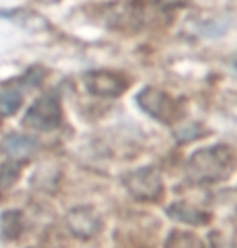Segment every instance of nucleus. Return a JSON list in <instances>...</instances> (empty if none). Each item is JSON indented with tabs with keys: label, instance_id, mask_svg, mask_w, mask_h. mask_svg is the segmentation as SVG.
Instances as JSON below:
<instances>
[{
	"label": "nucleus",
	"instance_id": "11",
	"mask_svg": "<svg viewBox=\"0 0 237 248\" xmlns=\"http://www.w3.org/2000/svg\"><path fill=\"white\" fill-rule=\"evenodd\" d=\"M165 248H204V244L194 232L174 231L168 237Z\"/></svg>",
	"mask_w": 237,
	"mask_h": 248
},
{
	"label": "nucleus",
	"instance_id": "8",
	"mask_svg": "<svg viewBox=\"0 0 237 248\" xmlns=\"http://www.w3.org/2000/svg\"><path fill=\"white\" fill-rule=\"evenodd\" d=\"M168 215L173 219L186 222V224H204V222L208 221V215L187 205V203H174L173 206L168 208Z\"/></svg>",
	"mask_w": 237,
	"mask_h": 248
},
{
	"label": "nucleus",
	"instance_id": "1",
	"mask_svg": "<svg viewBox=\"0 0 237 248\" xmlns=\"http://www.w3.org/2000/svg\"><path fill=\"white\" fill-rule=\"evenodd\" d=\"M234 171V156L228 147L216 145L195 152L187 161V177L199 184L228 179Z\"/></svg>",
	"mask_w": 237,
	"mask_h": 248
},
{
	"label": "nucleus",
	"instance_id": "10",
	"mask_svg": "<svg viewBox=\"0 0 237 248\" xmlns=\"http://www.w3.org/2000/svg\"><path fill=\"white\" fill-rule=\"evenodd\" d=\"M0 229L5 239L13 240L23 231V217L19 211H7L0 217Z\"/></svg>",
	"mask_w": 237,
	"mask_h": 248
},
{
	"label": "nucleus",
	"instance_id": "6",
	"mask_svg": "<svg viewBox=\"0 0 237 248\" xmlns=\"http://www.w3.org/2000/svg\"><path fill=\"white\" fill-rule=\"evenodd\" d=\"M66 224L71 234L78 239L89 240L102 229V219L91 206H78L66 215Z\"/></svg>",
	"mask_w": 237,
	"mask_h": 248
},
{
	"label": "nucleus",
	"instance_id": "4",
	"mask_svg": "<svg viewBox=\"0 0 237 248\" xmlns=\"http://www.w3.org/2000/svg\"><path fill=\"white\" fill-rule=\"evenodd\" d=\"M125 186L132 197L144 202H154L163 193L160 172L154 168H142L129 172L125 177Z\"/></svg>",
	"mask_w": 237,
	"mask_h": 248
},
{
	"label": "nucleus",
	"instance_id": "7",
	"mask_svg": "<svg viewBox=\"0 0 237 248\" xmlns=\"http://www.w3.org/2000/svg\"><path fill=\"white\" fill-rule=\"evenodd\" d=\"M37 140L28 136H8L5 139L3 147L8 155L13 158H26L37 150Z\"/></svg>",
	"mask_w": 237,
	"mask_h": 248
},
{
	"label": "nucleus",
	"instance_id": "5",
	"mask_svg": "<svg viewBox=\"0 0 237 248\" xmlns=\"http://www.w3.org/2000/svg\"><path fill=\"white\" fill-rule=\"evenodd\" d=\"M84 86L92 95L113 98L127 89V81L121 74L111 71H89L84 74Z\"/></svg>",
	"mask_w": 237,
	"mask_h": 248
},
{
	"label": "nucleus",
	"instance_id": "9",
	"mask_svg": "<svg viewBox=\"0 0 237 248\" xmlns=\"http://www.w3.org/2000/svg\"><path fill=\"white\" fill-rule=\"evenodd\" d=\"M23 105V95L16 87H3L0 91V115L12 116Z\"/></svg>",
	"mask_w": 237,
	"mask_h": 248
},
{
	"label": "nucleus",
	"instance_id": "3",
	"mask_svg": "<svg viewBox=\"0 0 237 248\" xmlns=\"http://www.w3.org/2000/svg\"><path fill=\"white\" fill-rule=\"evenodd\" d=\"M137 103L147 115H150L160 123L173 124L179 118L177 103L168 93L161 92L160 89L145 87L137 95Z\"/></svg>",
	"mask_w": 237,
	"mask_h": 248
},
{
	"label": "nucleus",
	"instance_id": "13",
	"mask_svg": "<svg viewBox=\"0 0 237 248\" xmlns=\"http://www.w3.org/2000/svg\"><path fill=\"white\" fill-rule=\"evenodd\" d=\"M39 2H42V3H57L58 0H39Z\"/></svg>",
	"mask_w": 237,
	"mask_h": 248
},
{
	"label": "nucleus",
	"instance_id": "2",
	"mask_svg": "<svg viewBox=\"0 0 237 248\" xmlns=\"http://www.w3.org/2000/svg\"><path fill=\"white\" fill-rule=\"evenodd\" d=\"M24 124L36 131H53L62 124V105L58 97L47 93L39 97L24 115Z\"/></svg>",
	"mask_w": 237,
	"mask_h": 248
},
{
	"label": "nucleus",
	"instance_id": "12",
	"mask_svg": "<svg viewBox=\"0 0 237 248\" xmlns=\"http://www.w3.org/2000/svg\"><path fill=\"white\" fill-rule=\"evenodd\" d=\"M18 174H19V166L16 163L5 165L2 170H0V190H5V188L12 187L13 182H16Z\"/></svg>",
	"mask_w": 237,
	"mask_h": 248
}]
</instances>
